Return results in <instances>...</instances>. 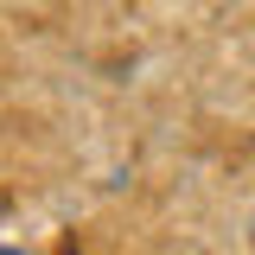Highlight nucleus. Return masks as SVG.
Instances as JSON below:
<instances>
[{
    "label": "nucleus",
    "mask_w": 255,
    "mask_h": 255,
    "mask_svg": "<svg viewBox=\"0 0 255 255\" xmlns=\"http://www.w3.org/2000/svg\"><path fill=\"white\" fill-rule=\"evenodd\" d=\"M0 255H19V249H0Z\"/></svg>",
    "instance_id": "1"
}]
</instances>
